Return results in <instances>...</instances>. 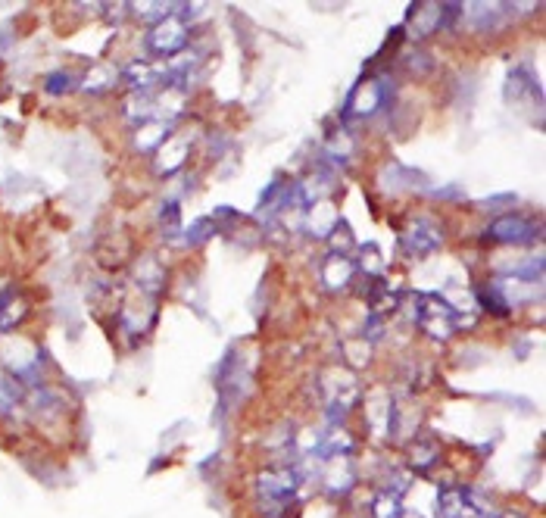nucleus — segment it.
<instances>
[{
    "label": "nucleus",
    "mask_w": 546,
    "mask_h": 518,
    "mask_svg": "<svg viewBox=\"0 0 546 518\" xmlns=\"http://www.w3.org/2000/svg\"><path fill=\"white\" fill-rule=\"evenodd\" d=\"M0 372L13 375L22 387H35L44 375V359L29 341H0Z\"/></svg>",
    "instance_id": "1"
},
{
    "label": "nucleus",
    "mask_w": 546,
    "mask_h": 518,
    "mask_svg": "<svg viewBox=\"0 0 546 518\" xmlns=\"http://www.w3.org/2000/svg\"><path fill=\"white\" fill-rule=\"evenodd\" d=\"M185 44H188V29L175 13L166 16L163 22L150 25V32H147V47L156 57H175L185 50Z\"/></svg>",
    "instance_id": "2"
},
{
    "label": "nucleus",
    "mask_w": 546,
    "mask_h": 518,
    "mask_svg": "<svg viewBox=\"0 0 546 518\" xmlns=\"http://www.w3.org/2000/svg\"><path fill=\"white\" fill-rule=\"evenodd\" d=\"M297 484H300V478L291 469H266V472H259V478H256V494L263 503L281 506V503H288L294 497Z\"/></svg>",
    "instance_id": "3"
},
{
    "label": "nucleus",
    "mask_w": 546,
    "mask_h": 518,
    "mask_svg": "<svg viewBox=\"0 0 546 518\" xmlns=\"http://www.w3.org/2000/svg\"><path fill=\"white\" fill-rule=\"evenodd\" d=\"M537 235L540 228L528 216H503V219H493V225L487 228V238L497 244H531Z\"/></svg>",
    "instance_id": "4"
},
{
    "label": "nucleus",
    "mask_w": 546,
    "mask_h": 518,
    "mask_svg": "<svg viewBox=\"0 0 546 518\" xmlns=\"http://www.w3.org/2000/svg\"><path fill=\"white\" fill-rule=\"evenodd\" d=\"M419 309H422V328L431 334V338L444 341L447 334L453 331V325H456V322H453V319H456L453 306H450L447 300H440V297L428 294V297L419 300Z\"/></svg>",
    "instance_id": "5"
},
{
    "label": "nucleus",
    "mask_w": 546,
    "mask_h": 518,
    "mask_svg": "<svg viewBox=\"0 0 546 518\" xmlns=\"http://www.w3.org/2000/svg\"><path fill=\"white\" fill-rule=\"evenodd\" d=\"M440 241H444V235H440V228H437L428 216H422V219H415V222L406 228V235H403L400 247H403L406 256H428V253H434V250L440 247Z\"/></svg>",
    "instance_id": "6"
},
{
    "label": "nucleus",
    "mask_w": 546,
    "mask_h": 518,
    "mask_svg": "<svg viewBox=\"0 0 546 518\" xmlns=\"http://www.w3.org/2000/svg\"><path fill=\"white\" fill-rule=\"evenodd\" d=\"M387 82L384 79H369V82H362L353 94H350V103H347V113H353V116H359V119H366V116H372L381 103H384V97H387Z\"/></svg>",
    "instance_id": "7"
},
{
    "label": "nucleus",
    "mask_w": 546,
    "mask_h": 518,
    "mask_svg": "<svg viewBox=\"0 0 546 518\" xmlns=\"http://www.w3.org/2000/svg\"><path fill=\"white\" fill-rule=\"evenodd\" d=\"M25 313H29V303H25L22 294L7 291L4 297H0V338L13 331L25 319Z\"/></svg>",
    "instance_id": "8"
},
{
    "label": "nucleus",
    "mask_w": 546,
    "mask_h": 518,
    "mask_svg": "<svg viewBox=\"0 0 546 518\" xmlns=\"http://www.w3.org/2000/svg\"><path fill=\"white\" fill-rule=\"evenodd\" d=\"M169 132H172V122H163V119H150L144 125H138V135H135V147L138 150H156L169 141Z\"/></svg>",
    "instance_id": "9"
},
{
    "label": "nucleus",
    "mask_w": 546,
    "mask_h": 518,
    "mask_svg": "<svg viewBox=\"0 0 546 518\" xmlns=\"http://www.w3.org/2000/svg\"><path fill=\"white\" fill-rule=\"evenodd\" d=\"M353 484V469H347V456H334L331 469L325 472V487L331 494H347Z\"/></svg>",
    "instance_id": "10"
},
{
    "label": "nucleus",
    "mask_w": 546,
    "mask_h": 518,
    "mask_svg": "<svg viewBox=\"0 0 546 518\" xmlns=\"http://www.w3.org/2000/svg\"><path fill=\"white\" fill-rule=\"evenodd\" d=\"M22 397H25V387L13 375L0 372V416H10V412L22 403Z\"/></svg>",
    "instance_id": "11"
},
{
    "label": "nucleus",
    "mask_w": 546,
    "mask_h": 518,
    "mask_svg": "<svg viewBox=\"0 0 546 518\" xmlns=\"http://www.w3.org/2000/svg\"><path fill=\"white\" fill-rule=\"evenodd\" d=\"M350 275H353L350 256H337V253H331L328 269H325V284H328V288H331V291H341L344 284L350 281Z\"/></svg>",
    "instance_id": "12"
},
{
    "label": "nucleus",
    "mask_w": 546,
    "mask_h": 518,
    "mask_svg": "<svg viewBox=\"0 0 546 518\" xmlns=\"http://www.w3.org/2000/svg\"><path fill=\"white\" fill-rule=\"evenodd\" d=\"M113 85H116V72H113L110 66H94V69H88L85 82H82V88H85L88 94L107 91V88H113Z\"/></svg>",
    "instance_id": "13"
},
{
    "label": "nucleus",
    "mask_w": 546,
    "mask_h": 518,
    "mask_svg": "<svg viewBox=\"0 0 546 518\" xmlns=\"http://www.w3.org/2000/svg\"><path fill=\"white\" fill-rule=\"evenodd\" d=\"M135 278L144 284L147 294H156L163 288V272H160V266H156V259H144V263L135 269Z\"/></svg>",
    "instance_id": "14"
},
{
    "label": "nucleus",
    "mask_w": 546,
    "mask_h": 518,
    "mask_svg": "<svg viewBox=\"0 0 546 518\" xmlns=\"http://www.w3.org/2000/svg\"><path fill=\"white\" fill-rule=\"evenodd\" d=\"M403 494H394V490H384V494L375 497V518H400L403 506H400Z\"/></svg>",
    "instance_id": "15"
},
{
    "label": "nucleus",
    "mask_w": 546,
    "mask_h": 518,
    "mask_svg": "<svg viewBox=\"0 0 546 518\" xmlns=\"http://www.w3.org/2000/svg\"><path fill=\"white\" fill-rule=\"evenodd\" d=\"M478 303L487 309V313H493V316H509V300H506V294H503V291L481 288V294H478Z\"/></svg>",
    "instance_id": "16"
},
{
    "label": "nucleus",
    "mask_w": 546,
    "mask_h": 518,
    "mask_svg": "<svg viewBox=\"0 0 546 518\" xmlns=\"http://www.w3.org/2000/svg\"><path fill=\"white\" fill-rule=\"evenodd\" d=\"M72 85H75V75H72V72H63V69H57V72H50V75H47L44 91H47V94H69V91H72Z\"/></svg>",
    "instance_id": "17"
},
{
    "label": "nucleus",
    "mask_w": 546,
    "mask_h": 518,
    "mask_svg": "<svg viewBox=\"0 0 546 518\" xmlns=\"http://www.w3.org/2000/svg\"><path fill=\"white\" fill-rule=\"evenodd\" d=\"M135 13H141V16H144V22L156 25V22H163L166 16H172V13H175V7H172V4H138V7H135Z\"/></svg>",
    "instance_id": "18"
},
{
    "label": "nucleus",
    "mask_w": 546,
    "mask_h": 518,
    "mask_svg": "<svg viewBox=\"0 0 546 518\" xmlns=\"http://www.w3.org/2000/svg\"><path fill=\"white\" fill-rule=\"evenodd\" d=\"M213 235V222L210 219H203V222H197L191 231H188V244H197V241H206Z\"/></svg>",
    "instance_id": "19"
},
{
    "label": "nucleus",
    "mask_w": 546,
    "mask_h": 518,
    "mask_svg": "<svg viewBox=\"0 0 546 518\" xmlns=\"http://www.w3.org/2000/svg\"><path fill=\"white\" fill-rule=\"evenodd\" d=\"M362 269H366V272H381V256L372 253V247H362Z\"/></svg>",
    "instance_id": "20"
},
{
    "label": "nucleus",
    "mask_w": 546,
    "mask_h": 518,
    "mask_svg": "<svg viewBox=\"0 0 546 518\" xmlns=\"http://www.w3.org/2000/svg\"><path fill=\"white\" fill-rule=\"evenodd\" d=\"M512 518H515V515H512Z\"/></svg>",
    "instance_id": "21"
}]
</instances>
